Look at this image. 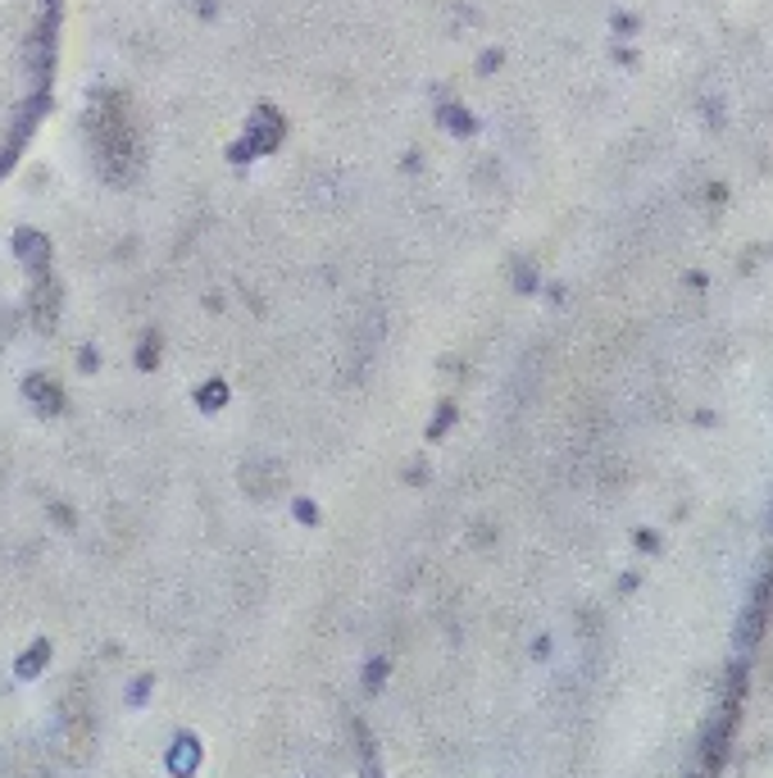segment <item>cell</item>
Returning a JSON list of instances; mask_svg holds the SVG:
<instances>
[{
  "label": "cell",
  "mask_w": 773,
  "mask_h": 778,
  "mask_svg": "<svg viewBox=\"0 0 773 778\" xmlns=\"http://www.w3.org/2000/svg\"><path fill=\"white\" fill-rule=\"evenodd\" d=\"M46 82V0H0V156L19 141Z\"/></svg>",
  "instance_id": "1"
}]
</instances>
